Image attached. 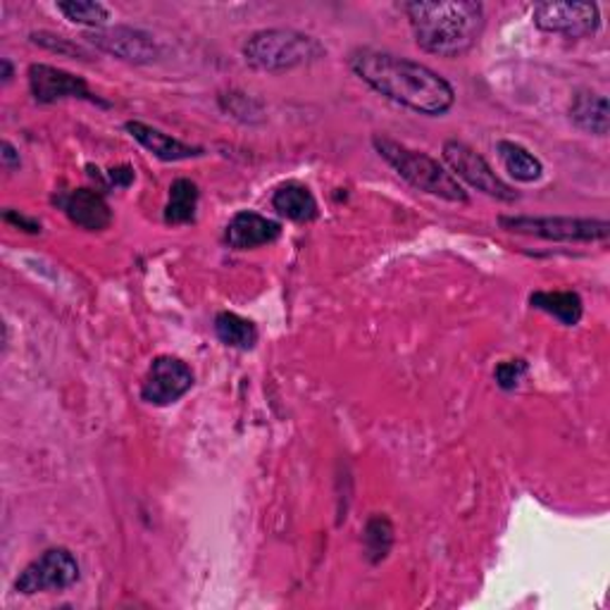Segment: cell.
Returning <instances> with one entry per match:
<instances>
[{
    "mask_svg": "<svg viewBox=\"0 0 610 610\" xmlns=\"http://www.w3.org/2000/svg\"><path fill=\"white\" fill-rule=\"evenodd\" d=\"M496 151H499V155H501V163H504L506 172L516 182L532 184V182L541 180V174H543L541 160L535 153H529L525 146H520V143H516V141H499V146H496Z\"/></svg>",
    "mask_w": 610,
    "mask_h": 610,
    "instance_id": "obj_18",
    "label": "cell"
},
{
    "mask_svg": "<svg viewBox=\"0 0 610 610\" xmlns=\"http://www.w3.org/2000/svg\"><path fill=\"white\" fill-rule=\"evenodd\" d=\"M244 60L258 72H292L311 65L327 51L315 37L296 29H261L251 34L241 48Z\"/></svg>",
    "mask_w": 610,
    "mask_h": 610,
    "instance_id": "obj_4",
    "label": "cell"
},
{
    "mask_svg": "<svg viewBox=\"0 0 610 610\" xmlns=\"http://www.w3.org/2000/svg\"><path fill=\"white\" fill-rule=\"evenodd\" d=\"M6 220L12 222V224H18V227H22L24 232H31V234L41 232V224H39V222L27 220L24 215H18V213H12V211H6Z\"/></svg>",
    "mask_w": 610,
    "mask_h": 610,
    "instance_id": "obj_27",
    "label": "cell"
},
{
    "mask_svg": "<svg viewBox=\"0 0 610 610\" xmlns=\"http://www.w3.org/2000/svg\"><path fill=\"white\" fill-rule=\"evenodd\" d=\"M79 580V563L70 549H48L37 560L20 572L14 591L24 593V597H34V593L45 591H65Z\"/></svg>",
    "mask_w": 610,
    "mask_h": 610,
    "instance_id": "obj_7",
    "label": "cell"
},
{
    "mask_svg": "<svg viewBox=\"0 0 610 610\" xmlns=\"http://www.w3.org/2000/svg\"><path fill=\"white\" fill-rule=\"evenodd\" d=\"M134 182V170L130 165H120L108 170V184L115 189H126Z\"/></svg>",
    "mask_w": 610,
    "mask_h": 610,
    "instance_id": "obj_25",
    "label": "cell"
},
{
    "mask_svg": "<svg viewBox=\"0 0 610 610\" xmlns=\"http://www.w3.org/2000/svg\"><path fill=\"white\" fill-rule=\"evenodd\" d=\"M348 65L384 99L404 105L427 118H441L456 105V91L431 68L404 55H394L375 48H358L348 58Z\"/></svg>",
    "mask_w": 610,
    "mask_h": 610,
    "instance_id": "obj_1",
    "label": "cell"
},
{
    "mask_svg": "<svg viewBox=\"0 0 610 610\" xmlns=\"http://www.w3.org/2000/svg\"><path fill=\"white\" fill-rule=\"evenodd\" d=\"M215 334L217 339L236 350H251L255 344H258V329L251 323V319L241 317L236 313H217L215 317Z\"/></svg>",
    "mask_w": 610,
    "mask_h": 610,
    "instance_id": "obj_19",
    "label": "cell"
},
{
    "mask_svg": "<svg viewBox=\"0 0 610 610\" xmlns=\"http://www.w3.org/2000/svg\"><path fill=\"white\" fill-rule=\"evenodd\" d=\"M272 207L292 222H313L317 217V201L313 191L301 182H286L277 186L272 196Z\"/></svg>",
    "mask_w": 610,
    "mask_h": 610,
    "instance_id": "obj_16",
    "label": "cell"
},
{
    "mask_svg": "<svg viewBox=\"0 0 610 610\" xmlns=\"http://www.w3.org/2000/svg\"><path fill=\"white\" fill-rule=\"evenodd\" d=\"M532 20L546 34L584 39L597 34L601 14L597 3H537Z\"/></svg>",
    "mask_w": 610,
    "mask_h": 610,
    "instance_id": "obj_9",
    "label": "cell"
},
{
    "mask_svg": "<svg viewBox=\"0 0 610 610\" xmlns=\"http://www.w3.org/2000/svg\"><path fill=\"white\" fill-rule=\"evenodd\" d=\"M525 375H527V363L525 360H506V363H499V367L494 370L496 384H499L504 392L518 389Z\"/></svg>",
    "mask_w": 610,
    "mask_h": 610,
    "instance_id": "obj_24",
    "label": "cell"
},
{
    "mask_svg": "<svg viewBox=\"0 0 610 610\" xmlns=\"http://www.w3.org/2000/svg\"><path fill=\"white\" fill-rule=\"evenodd\" d=\"M31 43H37L41 48H45V51L51 53H58V55H70V58H91V53L87 51V48L82 43H74L65 37H58V34H51V31H34L31 34Z\"/></svg>",
    "mask_w": 610,
    "mask_h": 610,
    "instance_id": "obj_23",
    "label": "cell"
},
{
    "mask_svg": "<svg viewBox=\"0 0 610 610\" xmlns=\"http://www.w3.org/2000/svg\"><path fill=\"white\" fill-rule=\"evenodd\" d=\"M444 160L446 165L451 167V174L456 180H462L475 191H481V194L504 201V203H516L518 194L516 189L506 184L499 174L494 172V167L487 163L485 155H479L475 149H470L468 143H462L458 139H451L444 143Z\"/></svg>",
    "mask_w": 610,
    "mask_h": 610,
    "instance_id": "obj_6",
    "label": "cell"
},
{
    "mask_svg": "<svg viewBox=\"0 0 610 610\" xmlns=\"http://www.w3.org/2000/svg\"><path fill=\"white\" fill-rule=\"evenodd\" d=\"M62 211H65L70 222H74L77 227H82L87 232H103L112 222L108 201L93 189L72 191L70 196L62 199Z\"/></svg>",
    "mask_w": 610,
    "mask_h": 610,
    "instance_id": "obj_14",
    "label": "cell"
},
{
    "mask_svg": "<svg viewBox=\"0 0 610 610\" xmlns=\"http://www.w3.org/2000/svg\"><path fill=\"white\" fill-rule=\"evenodd\" d=\"M504 230L512 234L539 236L546 241H577V244H593V241H606L610 234V224L606 220L591 217H499Z\"/></svg>",
    "mask_w": 610,
    "mask_h": 610,
    "instance_id": "obj_5",
    "label": "cell"
},
{
    "mask_svg": "<svg viewBox=\"0 0 610 610\" xmlns=\"http://www.w3.org/2000/svg\"><path fill=\"white\" fill-rule=\"evenodd\" d=\"M373 146L379 157L387 160L400 180H406L413 189L448 203H468V191L439 160L423 151H413L406 143H398L389 136H375Z\"/></svg>",
    "mask_w": 610,
    "mask_h": 610,
    "instance_id": "obj_3",
    "label": "cell"
},
{
    "mask_svg": "<svg viewBox=\"0 0 610 610\" xmlns=\"http://www.w3.org/2000/svg\"><path fill=\"white\" fill-rule=\"evenodd\" d=\"M0 68H3V84H8L12 79V65L10 60H0Z\"/></svg>",
    "mask_w": 610,
    "mask_h": 610,
    "instance_id": "obj_28",
    "label": "cell"
},
{
    "mask_svg": "<svg viewBox=\"0 0 610 610\" xmlns=\"http://www.w3.org/2000/svg\"><path fill=\"white\" fill-rule=\"evenodd\" d=\"M279 234H282V227L275 220H267L265 215H258L253 211H241L230 220L224 238H227V244L232 248L248 251V248L275 244Z\"/></svg>",
    "mask_w": 610,
    "mask_h": 610,
    "instance_id": "obj_12",
    "label": "cell"
},
{
    "mask_svg": "<svg viewBox=\"0 0 610 610\" xmlns=\"http://www.w3.org/2000/svg\"><path fill=\"white\" fill-rule=\"evenodd\" d=\"M532 308L556 317L560 325L575 327L584 315V303L575 292H535L529 296Z\"/></svg>",
    "mask_w": 610,
    "mask_h": 610,
    "instance_id": "obj_17",
    "label": "cell"
},
{
    "mask_svg": "<svg viewBox=\"0 0 610 610\" xmlns=\"http://www.w3.org/2000/svg\"><path fill=\"white\" fill-rule=\"evenodd\" d=\"M363 543H365V553L370 563H379L389 556L392 546H394V525L387 516H373L365 522L363 529Z\"/></svg>",
    "mask_w": 610,
    "mask_h": 610,
    "instance_id": "obj_21",
    "label": "cell"
},
{
    "mask_svg": "<svg viewBox=\"0 0 610 610\" xmlns=\"http://www.w3.org/2000/svg\"><path fill=\"white\" fill-rule=\"evenodd\" d=\"M126 132H130L143 149L153 153L155 157L165 160V163H180V160H191V157H201L205 151L201 146H191V143H184L180 139H174L165 132H160L157 126H151L146 122L132 120L126 122Z\"/></svg>",
    "mask_w": 610,
    "mask_h": 610,
    "instance_id": "obj_13",
    "label": "cell"
},
{
    "mask_svg": "<svg viewBox=\"0 0 610 610\" xmlns=\"http://www.w3.org/2000/svg\"><path fill=\"white\" fill-rule=\"evenodd\" d=\"M570 120L575 122L577 130L593 136H606L610 130L608 99L597 91L575 93V99L570 103Z\"/></svg>",
    "mask_w": 610,
    "mask_h": 610,
    "instance_id": "obj_15",
    "label": "cell"
},
{
    "mask_svg": "<svg viewBox=\"0 0 610 610\" xmlns=\"http://www.w3.org/2000/svg\"><path fill=\"white\" fill-rule=\"evenodd\" d=\"M415 43L425 53L460 58L485 31V6L475 0H415L404 6Z\"/></svg>",
    "mask_w": 610,
    "mask_h": 610,
    "instance_id": "obj_2",
    "label": "cell"
},
{
    "mask_svg": "<svg viewBox=\"0 0 610 610\" xmlns=\"http://www.w3.org/2000/svg\"><path fill=\"white\" fill-rule=\"evenodd\" d=\"M0 160H3V167H8V170H14V167L22 165L20 153H18V149L12 146L10 141H3V146H0Z\"/></svg>",
    "mask_w": 610,
    "mask_h": 610,
    "instance_id": "obj_26",
    "label": "cell"
},
{
    "mask_svg": "<svg viewBox=\"0 0 610 610\" xmlns=\"http://www.w3.org/2000/svg\"><path fill=\"white\" fill-rule=\"evenodd\" d=\"M191 387H194V370L182 358L157 356L143 377L141 400L149 406L165 408L186 396Z\"/></svg>",
    "mask_w": 610,
    "mask_h": 610,
    "instance_id": "obj_8",
    "label": "cell"
},
{
    "mask_svg": "<svg viewBox=\"0 0 610 610\" xmlns=\"http://www.w3.org/2000/svg\"><path fill=\"white\" fill-rule=\"evenodd\" d=\"M58 10L65 14V20L91 29H103L110 22V10L95 0H62Z\"/></svg>",
    "mask_w": 610,
    "mask_h": 610,
    "instance_id": "obj_22",
    "label": "cell"
},
{
    "mask_svg": "<svg viewBox=\"0 0 610 610\" xmlns=\"http://www.w3.org/2000/svg\"><path fill=\"white\" fill-rule=\"evenodd\" d=\"M93 48L99 51L132 62V65H149V62L160 58V45L157 41L143 29L134 27H103L93 29L84 37Z\"/></svg>",
    "mask_w": 610,
    "mask_h": 610,
    "instance_id": "obj_10",
    "label": "cell"
},
{
    "mask_svg": "<svg viewBox=\"0 0 610 610\" xmlns=\"http://www.w3.org/2000/svg\"><path fill=\"white\" fill-rule=\"evenodd\" d=\"M29 91L34 95V101L43 105H51L65 99H82L89 103L108 105L99 99V95L91 93L89 84L82 77L53 65H45V62H37V65L29 68Z\"/></svg>",
    "mask_w": 610,
    "mask_h": 610,
    "instance_id": "obj_11",
    "label": "cell"
},
{
    "mask_svg": "<svg viewBox=\"0 0 610 610\" xmlns=\"http://www.w3.org/2000/svg\"><path fill=\"white\" fill-rule=\"evenodd\" d=\"M199 186L182 176V180H174L170 186V199L165 205V222L167 224H189L196 220V207H199Z\"/></svg>",
    "mask_w": 610,
    "mask_h": 610,
    "instance_id": "obj_20",
    "label": "cell"
}]
</instances>
